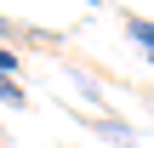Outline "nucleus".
<instances>
[{
  "instance_id": "7",
  "label": "nucleus",
  "mask_w": 154,
  "mask_h": 148,
  "mask_svg": "<svg viewBox=\"0 0 154 148\" xmlns=\"http://www.w3.org/2000/svg\"><path fill=\"white\" fill-rule=\"evenodd\" d=\"M0 148H11V143H6V137H0Z\"/></svg>"
},
{
  "instance_id": "6",
  "label": "nucleus",
  "mask_w": 154,
  "mask_h": 148,
  "mask_svg": "<svg viewBox=\"0 0 154 148\" xmlns=\"http://www.w3.org/2000/svg\"><path fill=\"white\" fill-rule=\"evenodd\" d=\"M86 6H103V0H86Z\"/></svg>"
},
{
  "instance_id": "3",
  "label": "nucleus",
  "mask_w": 154,
  "mask_h": 148,
  "mask_svg": "<svg viewBox=\"0 0 154 148\" xmlns=\"http://www.w3.org/2000/svg\"><path fill=\"white\" fill-rule=\"evenodd\" d=\"M0 103H6V108H29V91H23L11 74H0Z\"/></svg>"
},
{
  "instance_id": "4",
  "label": "nucleus",
  "mask_w": 154,
  "mask_h": 148,
  "mask_svg": "<svg viewBox=\"0 0 154 148\" xmlns=\"http://www.w3.org/2000/svg\"><path fill=\"white\" fill-rule=\"evenodd\" d=\"M6 40H29V29L11 23V17H0V46H6Z\"/></svg>"
},
{
  "instance_id": "2",
  "label": "nucleus",
  "mask_w": 154,
  "mask_h": 148,
  "mask_svg": "<svg viewBox=\"0 0 154 148\" xmlns=\"http://www.w3.org/2000/svg\"><path fill=\"white\" fill-rule=\"evenodd\" d=\"M126 34H131V46L149 57V68H154V23L149 17H126Z\"/></svg>"
},
{
  "instance_id": "1",
  "label": "nucleus",
  "mask_w": 154,
  "mask_h": 148,
  "mask_svg": "<svg viewBox=\"0 0 154 148\" xmlns=\"http://www.w3.org/2000/svg\"><path fill=\"white\" fill-rule=\"evenodd\" d=\"M86 125L103 137V143H114V148H137V125H126V120H114L109 108L103 114H86Z\"/></svg>"
},
{
  "instance_id": "5",
  "label": "nucleus",
  "mask_w": 154,
  "mask_h": 148,
  "mask_svg": "<svg viewBox=\"0 0 154 148\" xmlns=\"http://www.w3.org/2000/svg\"><path fill=\"white\" fill-rule=\"evenodd\" d=\"M0 74H11V80H17V51H6V46H0Z\"/></svg>"
}]
</instances>
